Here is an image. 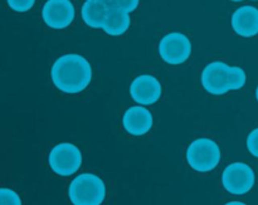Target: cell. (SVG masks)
I'll use <instances>...</instances> for the list:
<instances>
[{
    "label": "cell",
    "instance_id": "16",
    "mask_svg": "<svg viewBox=\"0 0 258 205\" xmlns=\"http://www.w3.org/2000/svg\"><path fill=\"white\" fill-rule=\"evenodd\" d=\"M0 205H22V199L9 188L0 189Z\"/></svg>",
    "mask_w": 258,
    "mask_h": 205
},
{
    "label": "cell",
    "instance_id": "5",
    "mask_svg": "<svg viewBox=\"0 0 258 205\" xmlns=\"http://www.w3.org/2000/svg\"><path fill=\"white\" fill-rule=\"evenodd\" d=\"M193 50L190 39L184 33L170 32L159 42V55L165 63L179 65L189 59Z\"/></svg>",
    "mask_w": 258,
    "mask_h": 205
},
{
    "label": "cell",
    "instance_id": "8",
    "mask_svg": "<svg viewBox=\"0 0 258 205\" xmlns=\"http://www.w3.org/2000/svg\"><path fill=\"white\" fill-rule=\"evenodd\" d=\"M42 18L52 29H66L76 18L75 5L71 0H47L43 5Z\"/></svg>",
    "mask_w": 258,
    "mask_h": 205
},
{
    "label": "cell",
    "instance_id": "10",
    "mask_svg": "<svg viewBox=\"0 0 258 205\" xmlns=\"http://www.w3.org/2000/svg\"><path fill=\"white\" fill-rule=\"evenodd\" d=\"M154 117L148 108L143 106H133L127 108L122 116V126L126 132L133 136H144L151 130Z\"/></svg>",
    "mask_w": 258,
    "mask_h": 205
},
{
    "label": "cell",
    "instance_id": "4",
    "mask_svg": "<svg viewBox=\"0 0 258 205\" xmlns=\"http://www.w3.org/2000/svg\"><path fill=\"white\" fill-rule=\"evenodd\" d=\"M82 153L71 143H60L50 150L48 163L54 174L59 176H71L80 170L82 165Z\"/></svg>",
    "mask_w": 258,
    "mask_h": 205
},
{
    "label": "cell",
    "instance_id": "7",
    "mask_svg": "<svg viewBox=\"0 0 258 205\" xmlns=\"http://www.w3.org/2000/svg\"><path fill=\"white\" fill-rule=\"evenodd\" d=\"M229 72H231V67L222 60L208 63L202 71V86L207 92L213 96L226 95L231 91Z\"/></svg>",
    "mask_w": 258,
    "mask_h": 205
},
{
    "label": "cell",
    "instance_id": "3",
    "mask_svg": "<svg viewBox=\"0 0 258 205\" xmlns=\"http://www.w3.org/2000/svg\"><path fill=\"white\" fill-rule=\"evenodd\" d=\"M185 156L193 170L198 173H209L221 163L222 153L216 141L208 138H201L188 146Z\"/></svg>",
    "mask_w": 258,
    "mask_h": 205
},
{
    "label": "cell",
    "instance_id": "12",
    "mask_svg": "<svg viewBox=\"0 0 258 205\" xmlns=\"http://www.w3.org/2000/svg\"><path fill=\"white\" fill-rule=\"evenodd\" d=\"M110 8L103 2H87L82 5L81 17L86 25L93 29H102Z\"/></svg>",
    "mask_w": 258,
    "mask_h": 205
},
{
    "label": "cell",
    "instance_id": "13",
    "mask_svg": "<svg viewBox=\"0 0 258 205\" xmlns=\"http://www.w3.org/2000/svg\"><path fill=\"white\" fill-rule=\"evenodd\" d=\"M130 24V13L118 9H110L102 29L105 30L106 34L118 37V35H122L127 32Z\"/></svg>",
    "mask_w": 258,
    "mask_h": 205
},
{
    "label": "cell",
    "instance_id": "22",
    "mask_svg": "<svg viewBox=\"0 0 258 205\" xmlns=\"http://www.w3.org/2000/svg\"><path fill=\"white\" fill-rule=\"evenodd\" d=\"M231 2H236V3H239V2H243V0H231Z\"/></svg>",
    "mask_w": 258,
    "mask_h": 205
},
{
    "label": "cell",
    "instance_id": "17",
    "mask_svg": "<svg viewBox=\"0 0 258 205\" xmlns=\"http://www.w3.org/2000/svg\"><path fill=\"white\" fill-rule=\"evenodd\" d=\"M8 5L12 10L17 13L29 12L35 4V0H7Z\"/></svg>",
    "mask_w": 258,
    "mask_h": 205
},
{
    "label": "cell",
    "instance_id": "20",
    "mask_svg": "<svg viewBox=\"0 0 258 205\" xmlns=\"http://www.w3.org/2000/svg\"><path fill=\"white\" fill-rule=\"evenodd\" d=\"M87 2H103V3H106V0H87Z\"/></svg>",
    "mask_w": 258,
    "mask_h": 205
},
{
    "label": "cell",
    "instance_id": "1",
    "mask_svg": "<svg viewBox=\"0 0 258 205\" xmlns=\"http://www.w3.org/2000/svg\"><path fill=\"white\" fill-rule=\"evenodd\" d=\"M50 77L60 92L77 95L83 92L92 81V67L83 55L67 53L53 63Z\"/></svg>",
    "mask_w": 258,
    "mask_h": 205
},
{
    "label": "cell",
    "instance_id": "6",
    "mask_svg": "<svg viewBox=\"0 0 258 205\" xmlns=\"http://www.w3.org/2000/svg\"><path fill=\"white\" fill-rule=\"evenodd\" d=\"M256 183L253 169L244 163H232L222 174V185L233 195H244Z\"/></svg>",
    "mask_w": 258,
    "mask_h": 205
},
{
    "label": "cell",
    "instance_id": "9",
    "mask_svg": "<svg viewBox=\"0 0 258 205\" xmlns=\"http://www.w3.org/2000/svg\"><path fill=\"white\" fill-rule=\"evenodd\" d=\"M131 98L140 106H150L158 102L163 95L160 81L151 75H141L130 86Z\"/></svg>",
    "mask_w": 258,
    "mask_h": 205
},
{
    "label": "cell",
    "instance_id": "15",
    "mask_svg": "<svg viewBox=\"0 0 258 205\" xmlns=\"http://www.w3.org/2000/svg\"><path fill=\"white\" fill-rule=\"evenodd\" d=\"M110 9H118L131 13L138 8L139 0H106Z\"/></svg>",
    "mask_w": 258,
    "mask_h": 205
},
{
    "label": "cell",
    "instance_id": "18",
    "mask_svg": "<svg viewBox=\"0 0 258 205\" xmlns=\"http://www.w3.org/2000/svg\"><path fill=\"white\" fill-rule=\"evenodd\" d=\"M247 149L249 154L258 159V127L252 130L247 136Z\"/></svg>",
    "mask_w": 258,
    "mask_h": 205
},
{
    "label": "cell",
    "instance_id": "23",
    "mask_svg": "<svg viewBox=\"0 0 258 205\" xmlns=\"http://www.w3.org/2000/svg\"><path fill=\"white\" fill-rule=\"evenodd\" d=\"M252 2H256V0H252Z\"/></svg>",
    "mask_w": 258,
    "mask_h": 205
},
{
    "label": "cell",
    "instance_id": "19",
    "mask_svg": "<svg viewBox=\"0 0 258 205\" xmlns=\"http://www.w3.org/2000/svg\"><path fill=\"white\" fill-rule=\"evenodd\" d=\"M224 205H247V204L242 203V201H238V200H234V201H229V203H227Z\"/></svg>",
    "mask_w": 258,
    "mask_h": 205
},
{
    "label": "cell",
    "instance_id": "21",
    "mask_svg": "<svg viewBox=\"0 0 258 205\" xmlns=\"http://www.w3.org/2000/svg\"><path fill=\"white\" fill-rule=\"evenodd\" d=\"M256 98H257V101H258V86H257V88H256Z\"/></svg>",
    "mask_w": 258,
    "mask_h": 205
},
{
    "label": "cell",
    "instance_id": "11",
    "mask_svg": "<svg viewBox=\"0 0 258 205\" xmlns=\"http://www.w3.org/2000/svg\"><path fill=\"white\" fill-rule=\"evenodd\" d=\"M231 25L234 33L241 37L251 38L258 34V8L243 5L232 14Z\"/></svg>",
    "mask_w": 258,
    "mask_h": 205
},
{
    "label": "cell",
    "instance_id": "14",
    "mask_svg": "<svg viewBox=\"0 0 258 205\" xmlns=\"http://www.w3.org/2000/svg\"><path fill=\"white\" fill-rule=\"evenodd\" d=\"M247 76L244 70L241 67H231L229 72V85H231V91L241 90L246 85Z\"/></svg>",
    "mask_w": 258,
    "mask_h": 205
},
{
    "label": "cell",
    "instance_id": "2",
    "mask_svg": "<svg viewBox=\"0 0 258 205\" xmlns=\"http://www.w3.org/2000/svg\"><path fill=\"white\" fill-rule=\"evenodd\" d=\"M68 198L73 205H101L106 198V185L95 174H80L70 184Z\"/></svg>",
    "mask_w": 258,
    "mask_h": 205
}]
</instances>
